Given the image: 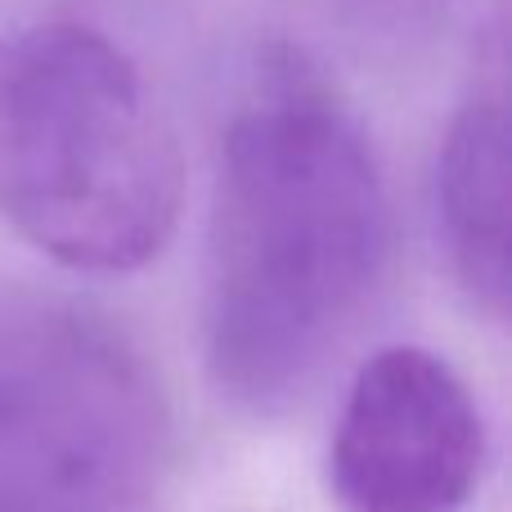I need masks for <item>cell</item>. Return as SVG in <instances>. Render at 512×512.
<instances>
[{
    "instance_id": "2",
    "label": "cell",
    "mask_w": 512,
    "mask_h": 512,
    "mask_svg": "<svg viewBox=\"0 0 512 512\" xmlns=\"http://www.w3.org/2000/svg\"><path fill=\"white\" fill-rule=\"evenodd\" d=\"M185 162L149 81L81 23L0 36V221L41 256L131 274L171 243Z\"/></svg>"
},
{
    "instance_id": "5",
    "label": "cell",
    "mask_w": 512,
    "mask_h": 512,
    "mask_svg": "<svg viewBox=\"0 0 512 512\" xmlns=\"http://www.w3.org/2000/svg\"><path fill=\"white\" fill-rule=\"evenodd\" d=\"M436 225L463 297L504 319L512 297V135L504 86L454 113L436 158Z\"/></svg>"
},
{
    "instance_id": "1",
    "label": "cell",
    "mask_w": 512,
    "mask_h": 512,
    "mask_svg": "<svg viewBox=\"0 0 512 512\" xmlns=\"http://www.w3.org/2000/svg\"><path fill=\"white\" fill-rule=\"evenodd\" d=\"M391 198L351 108L301 54L256 63L221 135L203 355L256 418L301 405L387 283Z\"/></svg>"
},
{
    "instance_id": "3",
    "label": "cell",
    "mask_w": 512,
    "mask_h": 512,
    "mask_svg": "<svg viewBox=\"0 0 512 512\" xmlns=\"http://www.w3.org/2000/svg\"><path fill=\"white\" fill-rule=\"evenodd\" d=\"M167 450L158 378L108 319L0 283V512H144Z\"/></svg>"
},
{
    "instance_id": "4",
    "label": "cell",
    "mask_w": 512,
    "mask_h": 512,
    "mask_svg": "<svg viewBox=\"0 0 512 512\" xmlns=\"http://www.w3.org/2000/svg\"><path fill=\"white\" fill-rule=\"evenodd\" d=\"M486 468V418L450 360L387 346L351 378L328 441L342 512H459Z\"/></svg>"
}]
</instances>
